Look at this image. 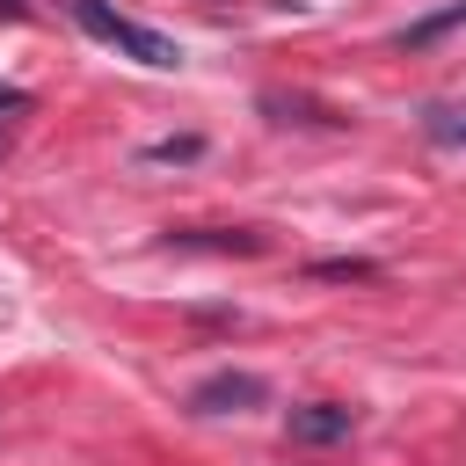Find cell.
<instances>
[{
  "mask_svg": "<svg viewBox=\"0 0 466 466\" xmlns=\"http://www.w3.org/2000/svg\"><path fill=\"white\" fill-rule=\"evenodd\" d=\"M66 7H73V22H80L87 36L116 44L124 58H138V66H153V73H175V66H182V44H175V36H160V29L131 22V15H116L109 0H66Z\"/></svg>",
  "mask_w": 466,
  "mask_h": 466,
  "instance_id": "6da1fadb",
  "label": "cell"
},
{
  "mask_svg": "<svg viewBox=\"0 0 466 466\" xmlns=\"http://www.w3.org/2000/svg\"><path fill=\"white\" fill-rule=\"evenodd\" d=\"M451 29H466V0H459V7H444V15H422V22H408V29H400V44H408V51H422V44L451 36Z\"/></svg>",
  "mask_w": 466,
  "mask_h": 466,
  "instance_id": "277c9868",
  "label": "cell"
},
{
  "mask_svg": "<svg viewBox=\"0 0 466 466\" xmlns=\"http://www.w3.org/2000/svg\"><path fill=\"white\" fill-rule=\"evenodd\" d=\"M350 408L342 400H313V408H291V444H335V437H350Z\"/></svg>",
  "mask_w": 466,
  "mask_h": 466,
  "instance_id": "3957f363",
  "label": "cell"
},
{
  "mask_svg": "<svg viewBox=\"0 0 466 466\" xmlns=\"http://www.w3.org/2000/svg\"><path fill=\"white\" fill-rule=\"evenodd\" d=\"M313 277H371V262H313Z\"/></svg>",
  "mask_w": 466,
  "mask_h": 466,
  "instance_id": "52a82bcc",
  "label": "cell"
},
{
  "mask_svg": "<svg viewBox=\"0 0 466 466\" xmlns=\"http://www.w3.org/2000/svg\"><path fill=\"white\" fill-rule=\"evenodd\" d=\"M262 400H269V379L262 371H211V379L189 386V408L197 415H248Z\"/></svg>",
  "mask_w": 466,
  "mask_h": 466,
  "instance_id": "7a4b0ae2",
  "label": "cell"
},
{
  "mask_svg": "<svg viewBox=\"0 0 466 466\" xmlns=\"http://www.w3.org/2000/svg\"><path fill=\"white\" fill-rule=\"evenodd\" d=\"M22 102H29L22 87H0V109H22Z\"/></svg>",
  "mask_w": 466,
  "mask_h": 466,
  "instance_id": "ba28073f",
  "label": "cell"
},
{
  "mask_svg": "<svg viewBox=\"0 0 466 466\" xmlns=\"http://www.w3.org/2000/svg\"><path fill=\"white\" fill-rule=\"evenodd\" d=\"M146 160H197V138H160L146 146Z\"/></svg>",
  "mask_w": 466,
  "mask_h": 466,
  "instance_id": "8992f818",
  "label": "cell"
},
{
  "mask_svg": "<svg viewBox=\"0 0 466 466\" xmlns=\"http://www.w3.org/2000/svg\"><path fill=\"white\" fill-rule=\"evenodd\" d=\"M422 131L444 138V146H466V109H459V102H430V109H422Z\"/></svg>",
  "mask_w": 466,
  "mask_h": 466,
  "instance_id": "5b68a950",
  "label": "cell"
}]
</instances>
